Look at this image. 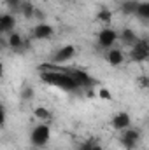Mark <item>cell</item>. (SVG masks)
Wrapping results in <instances>:
<instances>
[{
    "instance_id": "6da1fadb",
    "label": "cell",
    "mask_w": 149,
    "mask_h": 150,
    "mask_svg": "<svg viewBox=\"0 0 149 150\" xmlns=\"http://www.w3.org/2000/svg\"><path fill=\"white\" fill-rule=\"evenodd\" d=\"M40 79H42V82L54 86V87H60V89H65V91L79 89L77 82L72 79V75L69 72H42Z\"/></svg>"
},
{
    "instance_id": "7a4b0ae2",
    "label": "cell",
    "mask_w": 149,
    "mask_h": 150,
    "mask_svg": "<svg viewBox=\"0 0 149 150\" xmlns=\"http://www.w3.org/2000/svg\"><path fill=\"white\" fill-rule=\"evenodd\" d=\"M51 138V127L47 124H37L30 133V142L34 147H44Z\"/></svg>"
},
{
    "instance_id": "3957f363",
    "label": "cell",
    "mask_w": 149,
    "mask_h": 150,
    "mask_svg": "<svg viewBox=\"0 0 149 150\" xmlns=\"http://www.w3.org/2000/svg\"><path fill=\"white\" fill-rule=\"evenodd\" d=\"M130 58L133 59V61H137V63H140V61H146L149 58V40H140L139 38V42L132 47V51H130Z\"/></svg>"
},
{
    "instance_id": "277c9868",
    "label": "cell",
    "mask_w": 149,
    "mask_h": 150,
    "mask_svg": "<svg viewBox=\"0 0 149 150\" xmlns=\"http://www.w3.org/2000/svg\"><path fill=\"white\" fill-rule=\"evenodd\" d=\"M69 74L72 75V79H74L75 82H77V86L79 87H84V89H91L95 84H97V80L91 77L90 74H86V72H82V70H67Z\"/></svg>"
},
{
    "instance_id": "5b68a950",
    "label": "cell",
    "mask_w": 149,
    "mask_h": 150,
    "mask_svg": "<svg viewBox=\"0 0 149 150\" xmlns=\"http://www.w3.org/2000/svg\"><path fill=\"white\" fill-rule=\"evenodd\" d=\"M117 40V32L112 30V28H102L98 32V44L104 47V49H111L112 44Z\"/></svg>"
},
{
    "instance_id": "8992f818",
    "label": "cell",
    "mask_w": 149,
    "mask_h": 150,
    "mask_svg": "<svg viewBox=\"0 0 149 150\" xmlns=\"http://www.w3.org/2000/svg\"><path fill=\"white\" fill-rule=\"evenodd\" d=\"M139 138H140V133H139L137 129L128 127V129H125V131H123V134H121V143H123L126 149H135V145H137Z\"/></svg>"
},
{
    "instance_id": "52a82bcc",
    "label": "cell",
    "mask_w": 149,
    "mask_h": 150,
    "mask_svg": "<svg viewBox=\"0 0 149 150\" xmlns=\"http://www.w3.org/2000/svg\"><path fill=\"white\" fill-rule=\"evenodd\" d=\"M75 56V47L74 45H63L58 49V52L53 56V63H63V61H70Z\"/></svg>"
},
{
    "instance_id": "ba28073f",
    "label": "cell",
    "mask_w": 149,
    "mask_h": 150,
    "mask_svg": "<svg viewBox=\"0 0 149 150\" xmlns=\"http://www.w3.org/2000/svg\"><path fill=\"white\" fill-rule=\"evenodd\" d=\"M111 124H112V127H114L116 131H125V129L130 127V115H128L126 112L116 113V115L112 117Z\"/></svg>"
},
{
    "instance_id": "9c48e42d",
    "label": "cell",
    "mask_w": 149,
    "mask_h": 150,
    "mask_svg": "<svg viewBox=\"0 0 149 150\" xmlns=\"http://www.w3.org/2000/svg\"><path fill=\"white\" fill-rule=\"evenodd\" d=\"M32 33H34V38H37V40H46V38L53 37L54 30H53V26L47 25V23H39L37 26L32 30Z\"/></svg>"
},
{
    "instance_id": "30bf717a",
    "label": "cell",
    "mask_w": 149,
    "mask_h": 150,
    "mask_svg": "<svg viewBox=\"0 0 149 150\" xmlns=\"http://www.w3.org/2000/svg\"><path fill=\"white\" fill-rule=\"evenodd\" d=\"M16 26V19L12 14H2L0 18V32L2 33H12Z\"/></svg>"
},
{
    "instance_id": "8fae6325",
    "label": "cell",
    "mask_w": 149,
    "mask_h": 150,
    "mask_svg": "<svg viewBox=\"0 0 149 150\" xmlns=\"http://www.w3.org/2000/svg\"><path fill=\"white\" fill-rule=\"evenodd\" d=\"M107 61H109V65H112V67H119V65L125 61L123 51H119V49H109V52H107Z\"/></svg>"
},
{
    "instance_id": "7c38bea8",
    "label": "cell",
    "mask_w": 149,
    "mask_h": 150,
    "mask_svg": "<svg viewBox=\"0 0 149 150\" xmlns=\"http://www.w3.org/2000/svg\"><path fill=\"white\" fill-rule=\"evenodd\" d=\"M121 42H123L126 47H133V45L139 42V37L135 35V32H133V30L125 28V30L121 32Z\"/></svg>"
},
{
    "instance_id": "4fadbf2b",
    "label": "cell",
    "mask_w": 149,
    "mask_h": 150,
    "mask_svg": "<svg viewBox=\"0 0 149 150\" xmlns=\"http://www.w3.org/2000/svg\"><path fill=\"white\" fill-rule=\"evenodd\" d=\"M7 44H9V47H12V49H21V47H23V37H21V33H18V32L9 33Z\"/></svg>"
},
{
    "instance_id": "5bb4252c",
    "label": "cell",
    "mask_w": 149,
    "mask_h": 150,
    "mask_svg": "<svg viewBox=\"0 0 149 150\" xmlns=\"http://www.w3.org/2000/svg\"><path fill=\"white\" fill-rule=\"evenodd\" d=\"M137 7H139V2H135V0H126V2H123V5H121V12L126 14V16H132V14L137 12Z\"/></svg>"
},
{
    "instance_id": "9a60e30c",
    "label": "cell",
    "mask_w": 149,
    "mask_h": 150,
    "mask_svg": "<svg viewBox=\"0 0 149 150\" xmlns=\"http://www.w3.org/2000/svg\"><path fill=\"white\" fill-rule=\"evenodd\" d=\"M19 9H21L23 16H25V18H28V19H32V18L35 16V11H37V9H35V5H34L32 2H23Z\"/></svg>"
},
{
    "instance_id": "2e32d148",
    "label": "cell",
    "mask_w": 149,
    "mask_h": 150,
    "mask_svg": "<svg viewBox=\"0 0 149 150\" xmlns=\"http://www.w3.org/2000/svg\"><path fill=\"white\" fill-rule=\"evenodd\" d=\"M135 16H139L140 19H149V2H139Z\"/></svg>"
},
{
    "instance_id": "e0dca14e",
    "label": "cell",
    "mask_w": 149,
    "mask_h": 150,
    "mask_svg": "<svg viewBox=\"0 0 149 150\" xmlns=\"http://www.w3.org/2000/svg\"><path fill=\"white\" fill-rule=\"evenodd\" d=\"M34 115L37 117L39 120H47V119H51V112H49L46 107H37V108L34 110Z\"/></svg>"
},
{
    "instance_id": "ac0fdd59",
    "label": "cell",
    "mask_w": 149,
    "mask_h": 150,
    "mask_svg": "<svg viewBox=\"0 0 149 150\" xmlns=\"http://www.w3.org/2000/svg\"><path fill=\"white\" fill-rule=\"evenodd\" d=\"M34 96H35V91H34L32 86H27V87L21 89V100H23V101H32Z\"/></svg>"
},
{
    "instance_id": "d6986e66",
    "label": "cell",
    "mask_w": 149,
    "mask_h": 150,
    "mask_svg": "<svg viewBox=\"0 0 149 150\" xmlns=\"http://www.w3.org/2000/svg\"><path fill=\"white\" fill-rule=\"evenodd\" d=\"M97 19L102 21V23H111L112 21V12L111 11H107V9H102V11H98Z\"/></svg>"
},
{
    "instance_id": "ffe728a7",
    "label": "cell",
    "mask_w": 149,
    "mask_h": 150,
    "mask_svg": "<svg viewBox=\"0 0 149 150\" xmlns=\"http://www.w3.org/2000/svg\"><path fill=\"white\" fill-rule=\"evenodd\" d=\"M98 98H100V100H107V101H109V100H112V94L105 89V87H100V89H98Z\"/></svg>"
},
{
    "instance_id": "44dd1931",
    "label": "cell",
    "mask_w": 149,
    "mask_h": 150,
    "mask_svg": "<svg viewBox=\"0 0 149 150\" xmlns=\"http://www.w3.org/2000/svg\"><path fill=\"white\" fill-rule=\"evenodd\" d=\"M5 4H7L9 7H12V9H19L21 4H23V0H5Z\"/></svg>"
},
{
    "instance_id": "7402d4cb",
    "label": "cell",
    "mask_w": 149,
    "mask_h": 150,
    "mask_svg": "<svg viewBox=\"0 0 149 150\" xmlns=\"http://www.w3.org/2000/svg\"><path fill=\"white\" fill-rule=\"evenodd\" d=\"M93 145H95V142H93V140H88V142H84V143L79 145V150H91Z\"/></svg>"
},
{
    "instance_id": "603a6c76",
    "label": "cell",
    "mask_w": 149,
    "mask_h": 150,
    "mask_svg": "<svg viewBox=\"0 0 149 150\" xmlns=\"http://www.w3.org/2000/svg\"><path fill=\"white\" fill-rule=\"evenodd\" d=\"M137 82H139V86H140V87H149V79H148V77H144V75H140Z\"/></svg>"
},
{
    "instance_id": "cb8c5ba5",
    "label": "cell",
    "mask_w": 149,
    "mask_h": 150,
    "mask_svg": "<svg viewBox=\"0 0 149 150\" xmlns=\"http://www.w3.org/2000/svg\"><path fill=\"white\" fill-rule=\"evenodd\" d=\"M0 124H2V126L5 124V108H4V107H2V112H0Z\"/></svg>"
},
{
    "instance_id": "d4e9b609",
    "label": "cell",
    "mask_w": 149,
    "mask_h": 150,
    "mask_svg": "<svg viewBox=\"0 0 149 150\" xmlns=\"http://www.w3.org/2000/svg\"><path fill=\"white\" fill-rule=\"evenodd\" d=\"M91 150H104V149H102V145H98V143H95V145L91 147Z\"/></svg>"
}]
</instances>
